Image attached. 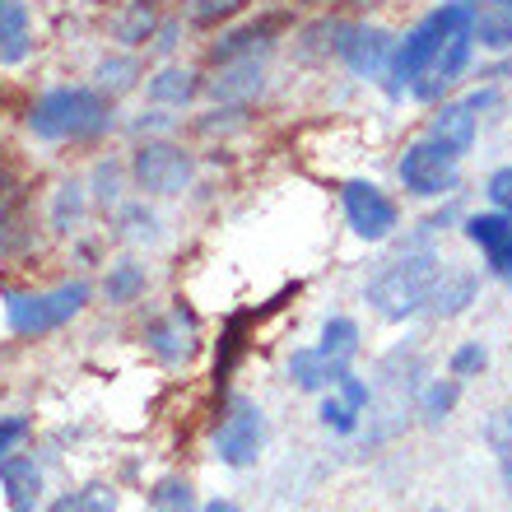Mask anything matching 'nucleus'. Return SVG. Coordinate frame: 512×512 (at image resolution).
<instances>
[{"label": "nucleus", "instance_id": "obj_7", "mask_svg": "<svg viewBox=\"0 0 512 512\" xmlns=\"http://www.w3.org/2000/svg\"><path fill=\"white\" fill-rule=\"evenodd\" d=\"M401 182L410 196H447V191L457 187V154H447L443 145H433V140H419L401 154Z\"/></svg>", "mask_w": 512, "mask_h": 512}, {"label": "nucleus", "instance_id": "obj_14", "mask_svg": "<svg viewBox=\"0 0 512 512\" xmlns=\"http://www.w3.org/2000/svg\"><path fill=\"white\" fill-rule=\"evenodd\" d=\"M429 140L433 145H443L447 154H471L475 145V108L471 103H447L438 108V117L429 122Z\"/></svg>", "mask_w": 512, "mask_h": 512}, {"label": "nucleus", "instance_id": "obj_13", "mask_svg": "<svg viewBox=\"0 0 512 512\" xmlns=\"http://www.w3.org/2000/svg\"><path fill=\"white\" fill-rule=\"evenodd\" d=\"M475 298V270L466 266H438L429 289V312L433 317H457L466 312V303Z\"/></svg>", "mask_w": 512, "mask_h": 512}, {"label": "nucleus", "instance_id": "obj_32", "mask_svg": "<svg viewBox=\"0 0 512 512\" xmlns=\"http://www.w3.org/2000/svg\"><path fill=\"white\" fill-rule=\"evenodd\" d=\"M452 405H457V382H433V387L424 391V419H429V424L452 415Z\"/></svg>", "mask_w": 512, "mask_h": 512}, {"label": "nucleus", "instance_id": "obj_21", "mask_svg": "<svg viewBox=\"0 0 512 512\" xmlns=\"http://www.w3.org/2000/svg\"><path fill=\"white\" fill-rule=\"evenodd\" d=\"M196 94H201V80L182 66H163L159 75L149 80V98H154L159 108H187Z\"/></svg>", "mask_w": 512, "mask_h": 512}, {"label": "nucleus", "instance_id": "obj_20", "mask_svg": "<svg viewBox=\"0 0 512 512\" xmlns=\"http://www.w3.org/2000/svg\"><path fill=\"white\" fill-rule=\"evenodd\" d=\"M345 373H350V368L331 364L317 345H312V350H298L294 359H289V378H294V387H303V391H331Z\"/></svg>", "mask_w": 512, "mask_h": 512}, {"label": "nucleus", "instance_id": "obj_33", "mask_svg": "<svg viewBox=\"0 0 512 512\" xmlns=\"http://www.w3.org/2000/svg\"><path fill=\"white\" fill-rule=\"evenodd\" d=\"M485 191H489V201H494V210L512 219V168H499V173H489Z\"/></svg>", "mask_w": 512, "mask_h": 512}, {"label": "nucleus", "instance_id": "obj_26", "mask_svg": "<svg viewBox=\"0 0 512 512\" xmlns=\"http://www.w3.org/2000/svg\"><path fill=\"white\" fill-rule=\"evenodd\" d=\"M52 512H117V489L108 485H84L66 499H56Z\"/></svg>", "mask_w": 512, "mask_h": 512}, {"label": "nucleus", "instance_id": "obj_11", "mask_svg": "<svg viewBox=\"0 0 512 512\" xmlns=\"http://www.w3.org/2000/svg\"><path fill=\"white\" fill-rule=\"evenodd\" d=\"M261 84H266L261 56H238V61H224V66L215 70L210 98H215V103H233V108H247V103L261 94Z\"/></svg>", "mask_w": 512, "mask_h": 512}, {"label": "nucleus", "instance_id": "obj_15", "mask_svg": "<svg viewBox=\"0 0 512 512\" xmlns=\"http://www.w3.org/2000/svg\"><path fill=\"white\" fill-rule=\"evenodd\" d=\"M368 405V387L354 373H345V378L331 387V396L322 401V424L336 433H354V424H359V415H364Z\"/></svg>", "mask_w": 512, "mask_h": 512}, {"label": "nucleus", "instance_id": "obj_2", "mask_svg": "<svg viewBox=\"0 0 512 512\" xmlns=\"http://www.w3.org/2000/svg\"><path fill=\"white\" fill-rule=\"evenodd\" d=\"M438 266H443V261H438L429 247H405L401 256L382 261L378 275L368 280V303H373L387 322H405L410 312H419L429 303Z\"/></svg>", "mask_w": 512, "mask_h": 512}, {"label": "nucleus", "instance_id": "obj_22", "mask_svg": "<svg viewBox=\"0 0 512 512\" xmlns=\"http://www.w3.org/2000/svg\"><path fill=\"white\" fill-rule=\"evenodd\" d=\"M317 350L331 359V364L350 368V359L359 354V326L350 322V317H331V322L322 326V345Z\"/></svg>", "mask_w": 512, "mask_h": 512}, {"label": "nucleus", "instance_id": "obj_40", "mask_svg": "<svg viewBox=\"0 0 512 512\" xmlns=\"http://www.w3.org/2000/svg\"><path fill=\"white\" fill-rule=\"evenodd\" d=\"M503 75H512V66H508V70H503Z\"/></svg>", "mask_w": 512, "mask_h": 512}, {"label": "nucleus", "instance_id": "obj_5", "mask_svg": "<svg viewBox=\"0 0 512 512\" xmlns=\"http://www.w3.org/2000/svg\"><path fill=\"white\" fill-rule=\"evenodd\" d=\"M131 177L145 196H177L191 187L196 177V159L173 140H145L131 154Z\"/></svg>", "mask_w": 512, "mask_h": 512}, {"label": "nucleus", "instance_id": "obj_31", "mask_svg": "<svg viewBox=\"0 0 512 512\" xmlns=\"http://www.w3.org/2000/svg\"><path fill=\"white\" fill-rule=\"evenodd\" d=\"M243 326H247V317H233L229 331H224V350H219V359H215V382L219 387L229 382L233 364H238V354H243Z\"/></svg>", "mask_w": 512, "mask_h": 512}, {"label": "nucleus", "instance_id": "obj_37", "mask_svg": "<svg viewBox=\"0 0 512 512\" xmlns=\"http://www.w3.org/2000/svg\"><path fill=\"white\" fill-rule=\"evenodd\" d=\"M126 224H131V238H154V215H145V210H131V215H126Z\"/></svg>", "mask_w": 512, "mask_h": 512}, {"label": "nucleus", "instance_id": "obj_1", "mask_svg": "<svg viewBox=\"0 0 512 512\" xmlns=\"http://www.w3.org/2000/svg\"><path fill=\"white\" fill-rule=\"evenodd\" d=\"M28 131L38 140H94L112 131V98L103 89H52L28 108Z\"/></svg>", "mask_w": 512, "mask_h": 512}, {"label": "nucleus", "instance_id": "obj_28", "mask_svg": "<svg viewBox=\"0 0 512 512\" xmlns=\"http://www.w3.org/2000/svg\"><path fill=\"white\" fill-rule=\"evenodd\" d=\"M247 5H252V0H187V19L196 28H215V24L238 19Z\"/></svg>", "mask_w": 512, "mask_h": 512}, {"label": "nucleus", "instance_id": "obj_27", "mask_svg": "<svg viewBox=\"0 0 512 512\" xmlns=\"http://www.w3.org/2000/svg\"><path fill=\"white\" fill-rule=\"evenodd\" d=\"M494 457H499V471H503V485L512 494V410H494L489 415V429H485Z\"/></svg>", "mask_w": 512, "mask_h": 512}, {"label": "nucleus", "instance_id": "obj_30", "mask_svg": "<svg viewBox=\"0 0 512 512\" xmlns=\"http://www.w3.org/2000/svg\"><path fill=\"white\" fill-rule=\"evenodd\" d=\"M112 33H117V42H149L154 38V10L149 5H131L122 19H112Z\"/></svg>", "mask_w": 512, "mask_h": 512}, {"label": "nucleus", "instance_id": "obj_23", "mask_svg": "<svg viewBox=\"0 0 512 512\" xmlns=\"http://www.w3.org/2000/svg\"><path fill=\"white\" fill-rule=\"evenodd\" d=\"M466 238H471L485 256H494L512 243V219L499 215V210H494V215H471L466 219Z\"/></svg>", "mask_w": 512, "mask_h": 512}, {"label": "nucleus", "instance_id": "obj_6", "mask_svg": "<svg viewBox=\"0 0 512 512\" xmlns=\"http://www.w3.org/2000/svg\"><path fill=\"white\" fill-rule=\"evenodd\" d=\"M261 447H266V415L243 396L229 401V410H224L215 429V457L224 466H252L261 457Z\"/></svg>", "mask_w": 512, "mask_h": 512}, {"label": "nucleus", "instance_id": "obj_39", "mask_svg": "<svg viewBox=\"0 0 512 512\" xmlns=\"http://www.w3.org/2000/svg\"><path fill=\"white\" fill-rule=\"evenodd\" d=\"M201 512H238V503H229V499H215V503H205Z\"/></svg>", "mask_w": 512, "mask_h": 512}, {"label": "nucleus", "instance_id": "obj_16", "mask_svg": "<svg viewBox=\"0 0 512 512\" xmlns=\"http://www.w3.org/2000/svg\"><path fill=\"white\" fill-rule=\"evenodd\" d=\"M0 489L10 512H33L42 499V475L33 466V457H5L0 461Z\"/></svg>", "mask_w": 512, "mask_h": 512}, {"label": "nucleus", "instance_id": "obj_4", "mask_svg": "<svg viewBox=\"0 0 512 512\" xmlns=\"http://www.w3.org/2000/svg\"><path fill=\"white\" fill-rule=\"evenodd\" d=\"M84 303H89V284L75 280L47 294H5V317L14 336H47V331H61L70 317H80Z\"/></svg>", "mask_w": 512, "mask_h": 512}, {"label": "nucleus", "instance_id": "obj_12", "mask_svg": "<svg viewBox=\"0 0 512 512\" xmlns=\"http://www.w3.org/2000/svg\"><path fill=\"white\" fill-rule=\"evenodd\" d=\"M28 243V196L14 177H0V256L24 252Z\"/></svg>", "mask_w": 512, "mask_h": 512}, {"label": "nucleus", "instance_id": "obj_10", "mask_svg": "<svg viewBox=\"0 0 512 512\" xmlns=\"http://www.w3.org/2000/svg\"><path fill=\"white\" fill-rule=\"evenodd\" d=\"M149 350L159 354L163 364H191L196 359V350H201V331H196V317H191V308H182L177 303L168 317H159V322L145 331Z\"/></svg>", "mask_w": 512, "mask_h": 512}, {"label": "nucleus", "instance_id": "obj_34", "mask_svg": "<svg viewBox=\"0 0 512 512\" xmlns=\"http://www.w3.org/2000/svg\"><path fill=\"white\" fill-rule=\"evenodd\" d=\"M485 364H489L485 345H461V350L452 354V378H471V373H480Z\"/></svg>", "mask_w": 512, "mask_h": 512}, {"label": "nucleus", "instance_id": "obj_8", "mask_svg": "<svg viewBox=\"0 0 512 512\" xmlns=\"http://www.w3.org/2000/svg\"><path fill=\"white\" fill-rule=\"evenodd\" d=\"M336 56L354 75H368V80H378L387 75L391 66V52H396V38H391L387 28H373V24H345L336 28Z\"/></svg>", "mask_w": 512, "mask_h": 512}, {"label": "nucleus", "instance_id": "obj_35", "mask_svg": "<svg viewBox=\"0 0 512 512\" xmlns=\"http://www.w3.org/2000/svg\"><path fill=\"white\" fill-rule=\"evenodd\" d=\"M80 210H84L80 187H61V196H56V229H70L80 219Z\"/></svg>", "mask_w": 512, "mask_h": 512}, {"label": "nucleus", "instance_id": "obj_9", "mask_svg": "<svg viewBox=\"0 0 512 512\" xmlns=\"http://www.w3.org/2000/svg\"><path fill=\"white\" fill-rule=\"evenodd\" d=\"M345 219L364 243H382L396 229V201L373 182H350L345 187Z\"/></svg>", "mask_w": 512, "mask_h": 512}, {"label": "nucleus", "instance_id": "obj_29", "mask_svg": "<svg viewBox=\"0 0 512 512\" xmlns=\"http://www.w3.org/2000/svg\"><path fill=\"white\" fill-rule=\"evenodd\" d=\"M140 294H145V266L122 261L108 270V303H135Z\"/></svg>", "mask_w": 512, "mask_h": 512}, {"label": "nucleus", "instance_id": "obj_19", "mask_svg": "<svg viewBox=\"0 0 512 512\" xmlns=\"http://www.w3.org/2000/svg\"><path fill=\"white\" fill-rule=\"evenodd\" d=\"M275 33H280V19L238 28V33H229V38H219L215 47H210V61H215V66H224V61H238V56H261V52H270Z\"/></svg>", "mask_w": 512, "mask_h": 512}, {"label": "nucleus", "instance_id": "obj_25", "mask_svg": "<svg viewBox=\"0 0 512 512\" xmlns=\"http://www.w3.org/2000/svg\"><path fill=\"white\" fill-rule=\"evenodd\" d=\"M135 80H140V61H135V56H108V61H98V89L108 98L135 89Z\"/></svg>", "mask_w": 512, "mask_h": 512}, {"label": "nucleus", "instance_id": "obj_18", "mask_svg": "<svg viewBox=\"0 0 512 512\" xmlns=\"http://www.w3.org/2000/svg\"><path fill=\"white\" fill-rule=\"evenodd\" d=\"M475 10V42L489 52H512V0H480Z\"/></svg>", "mask_w": 512, "mask_h": 512}, {"label": "nucleus", "instance_id": "obj_38", "mask_svg": "<svg viewBox=\"0 0 512 512\" xmlns=\"http://www.w3.org/2000/svg\"><path fill=\"white\" fill-rule=\"evenodd\" d=\"M489 270H494V275H503V280L512 284V243L503 247V252H494V256H489Z\"/></svg>", "mask_w": 512, "mask_h": 512}, {"label": "nucleus", "instance_id": "obj_17", "mask_svg": "<svg viewBox=\"0 0 512 512\" xmlns=\"http://www.w3.org/2000/svg\"><path fill=\"white\" fill-rule=\"evenodd\" d=\"M28 52H33L28 5L24 0H0V66H19Z\"/></svg>", "mask_w": 512, "mask_h": 512}, {"label": "nucleus", "instance_id": "obj_24", "mask_svg": "<svg viewBox=\"0 0 512 512\" xmlns=\"http://www.w3.org/2000/svg\"><path fill=\"white\" fill-rule=\"evenodd\" d=\"M149 512H201L196 508V489L187 480L168 475V480H159V485L149 489Z\"/></svg>", "mask_w": 512, "mask_h": 512}, {"label": "nucleus", "instance_id": "obj_36", "mask_svg": "<svg viewBox=\"0 0 512 512\" xmlns=\"http://www.w3.org/2000/svg\"><path fill=\"white\" fill-rule=\"evenodd\" d=\"M24 433H28V419H19V415H14V419H0V461L10 457V447L19 443Z\"/></svg>", "mask_w": 512, "mask_h": 512}, {"label": "nucleus", "instance_id": "obj_3", "mask_svg": "<svg viewBox=\"0 0 512 512\" xmlns=\"http://www.w3.org/2000/svg\"><path fill=\"white\" fill-rule=\"evenodd\" d=\"M471 52H475V10L466 0H452V5H443L438 42H433V52H429V61H424V70H419V80L410 84V94L424 98V103L443 98L447 89L466 75Z\"/></svg>", "mask_w": 512, "mask_h": 512}]
</instances>
